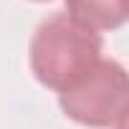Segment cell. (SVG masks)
<instances>
[{
  "label": "cell",
  "instance_id": "obj_1",
  "mask_svg": "<svg viewBox=\"0 0 129 129\" xmlns=\"http://www.w3.org/2000/svg\"><path fill=\"white\" fill-rule=\"evenodd\" d=\"M99 61L101 36L66 13L43 20L30 41V69L36 79L58 94L76 86Z\"/></svg>",
  "mask_w": 129,
  "mask_h": 129
},
{
  "label": "cell",
  "instance_id": "obj_2",
  "mask_svg": "<svg viewBox=\"0 0 129 129\" xmlns=\"http://www.w3.org/2000/svg\"><path fill=\"white\" fill-rule=\"evenodd\" d=\"M126 71L116 61H99L69 91L61 94V109L69 119L94 126L124 129L126 119Z\"/></svg>",
  "mask_w": 129,
  "mask_h": 129
},
{
  "label": "cell",
  "instance_id": "obj_3",
  "mask_svg": "<svg viewBox=\"0 0 129 129\" xmlns=\"http://www.w3.org/2000/svg\"><path fill=\"white\" fill-rule=\"evenodd\" d=\"M66 10L91 30H114L126 23V0H66Z\"/></svg>",
  "mask_w": 129,
  "mask_h": 129
}]
</instances>
